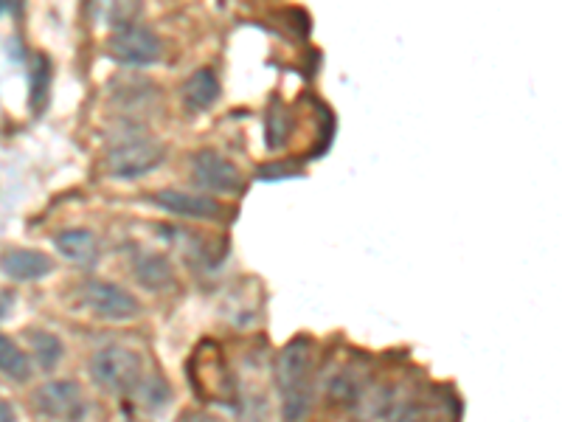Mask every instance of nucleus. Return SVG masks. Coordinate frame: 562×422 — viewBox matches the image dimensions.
I'll return each mask as SVG.
<instances>
[{"label": "nucleus", "mask_w": 562, "mask_h": 422, "mask_svg": "<svg viewBox=\"0 0 562 422\" xmlns=\"http://www.w3.org/2000/svg\"><path fill=\"white\" fill-rule=\"evenodd\" d=\"M31 372H34V366H31L29 355L17 347L9 335L0 332V375L15 380V383H26Z\"/></svg>", "instance_id": "nucleus-13"}, {"label": "nucleus", "mask_w": 562, "mask_h": 422, "mask_svg": "<svg viewBox=\"0 0 562 422\" xmlns=\"http://www.w3.org/2000/svg\"><path fill=\"white\" fill-rule=\"evenodd\" d=\"M391 422H428V411H425V406L408 403V406H402L400 411L394 414V420Z\"/></svg>", "instance_id": "nucleus-18"}, {"label": "nucleus", "mask_w": 562, "mask_h": 422, "mask_svg": "<svg viewBox=\"0 0 562 422\" xmlns=\"http://www.w3.org/2000/svg\"><path fill=\"white\" fill-rule=\"evenodd\" d=\"M34 403L45 417L60 422H82L85 420V397L74 380H54L45 383L40 392L34 394Z\"/></svg>", "instance_id": "nucleus-6"}, {"label": "nucleus", "mask_w": 562, "mask_h": 422, "mask_svg": "<svg viewBox=\"0 0 562 422\" xmlns=\"http://www.w3.org/2000/svg\"><path fill=\"white\" fill-rule=\"evenodd\" d=\"M0 422H17L15 420V408L9 406L6 400H0Z\"/></svg>", "instance_id": "nucleus-19"}, {"label": "nucleus", "mask_w": 562, "mask_h": 422, "mask_svg": "<svg viewBox=\"0 0 562 422\" xmlns=\"http://www.w3.org/2000/svg\"><path fill=\"white\" fill-rule=\"evenodd\" d=\"M82 302L99 318L107 321H130L141 313V304L130 290L104 282V279H90L82 287Z\"/></svg>", "instance_id": "nucleus-4"}, {"label": "nucleus", "mask_w": 562, "mask_h": 422, "mask_svg": "<svg viewBox=\"0 0 562 422\" xmlns=\"http://www.w3.org/2000/svg\"><path fill=\"white\" fill-rule=\"evenodd\" d=\"M107 51H110L113 60L144 68V65H155L161 60L163 46L155 31L144 29V26H124V29H116V34L110 37Z\"/></svg>", "instance_id": "nucleus-5"}, {"label": "nucleus", "mask_w": 562, "mask_h": 422, "mask_svg": "<svg viewBox=\"0 0 562 422\" xmlns=\"http://www.w3.org/2000/svg\"><path fill=\"white\" fill-rule=\"evenodd\" d=\"M290 116H287V110L279 105V102H273V107H270V113H267V147L270 150H276V147H281L284 141H287V136H290Z\"/></svg>", "instance_id": "nucleus-16"}, {"label": "nucleus", "mask_w": 562, "mask_h": 422, "mask_svg": "<svg viewBox=\"0 0 562 422\" xmlns=\"http://www.w3.org/2000/svg\"><path fill=\"white\" fill-rule=\"evenodd\" d=\"M192 175L203 189L220 192V195H237V192H242V186H245L237 166L214 150H203L194 155Z\"/></svg>", "instance_id": "nucleus-7"}, {"label": "nucleus", "mask_w": 562, "mask_h": 422, "mask_svg": "<svg viewBox=\"0 0 562 422\" xmlns=\"http://www.w3.org/2000/svg\"><path fill=\"white\" fill-rule=\"evenodd\" d=\"M3 9H6V0H0V15H3Z\"/></svg>", "instance_id": "nucleus-21"}, {"label": "nucleus", "mask_w": 562, "mask_h": 422, "mask_svg": "<svg viewBox=\"0 0 562 422\" xmlns=\"http://www.w3.org/2000/svg\"><path fill=\"white\" fill-rule=\"evenodd\" d=\"M54 248H57L68 262H74V265H93L96 257H99L96 237L90 234L88 228H68V231H60V234L54 237Z\"/></svg>", "instance_id": "nucleus-10"}, {"label": "nucleus", "mask_w": 562, "mask_h": 422, "mask_svg": "<svg viewBox=\"0 0 562 422\" xmlns=\"http://www.w3.org/2000/svg\"><path fill=\"white\" fill-rule=\"evenodd\" d=\"M312 338L298 335L287 347L281 349L276 363V380H279L281 406L284 420L301 422L307 417L312 403Z\"/></svg>", "instance_id": "nucleus-1"}, {"label": "nucleus", "mask_w": 562, "mask_h": 422, "mask_svg": "<svg viewBox=\"0 0 562 422\" xmlns=\"http://www.w3.org/2000/svg\"><path fill=\"white\" fill-rule=\"evenodd\" d=\"M90 377L99 389L107 392H133L144 377V358L135 349L104 347L90 358Z\"/></svg>", "instance_id": "nucleus-2"}, {"label": "nucleus", "mask_w": 562, "mask_h": 422, "mask_svg": "<svg viewBox=\"0 0 562 422\" xmlns=\"http://www.w3.org/2000/svg\"><path fill=\"white\" fill-rule=\"evenodd\" d=\"M133 273L135 279H138V285L147 287V290H155V293L175 285L172 262L163 257V254H141V257H135Z\"/></svg>", "instance_id": "nucleus-11"}, {"label": "nucleus", "mask_w": 562, "mask_h": 422, "mask_svg": "<svg viewBox=\"0 0 562 422\" xmlns=\"http://www.w3.org/2000/svg\"><path fill=\"white\" fill-rule=\"evenodd\" d=\"M163 161V144L158 138H124L119 144H113L110 152L104 155V169L113 175V178H124V181H133L141 178L152 169H158Z\"/></svg>", "instance_id": "nucleus-3"}, {"label": "nucleus", "mask_w": 562, "mask_h": 422, "mask_svg": "<svg viewBox=\"0 0 562 422\" xmlns=\"http://www.w3.org/2000/svg\"><path fill=\"white\" fill-rule=\"evenodd\" d=\"M220 99V79L211 68H200L194 71L186 85H183V102L189 110H208Z\"/></svg>", "instance_id": "nucleus-12"}, {"label": "nucleus", "mask_w": 562, "mask_h": 422, "mask_svg": "<svg viewBox=\"0 0 562 422\" xmlns=\"http://www.w3.org/2000/svg\"><path fill=\"white\" fill-rule=\"evenodd\" d=\"M180 422H214V420L206 417V414H192V411H186V414L180 417Z\"/></svg>", "instance_id": "nucleus-20"}, {"label": "nucleus", "mask_w": 562, "mask_h": 422, "mask_svg": "<svg viewBox=\"0 0 562 422\" xmlns=\"http://www.w3.org/2000/svg\"><path fill=\"white\" fill-rule=\"evenodd\" d=\"M141 12V0H107V20L124 29V26H133V20Z\"/></svg>", "instance_id": "nucleus-17"}, {"label": "nucleus", "mask_w": 562, "mask_h": 422, "mask_svg": "<svg viewBox=\"0 0 562 422\" xmlns=\"http://www.w3.org/2000/svg\"><path fill=\"white\" fill-rule=\"evenodd\" d=\"M51 60L45 54H34V62H31V110L34 113H43L45 105H48V93H51Z\"/></svg>", "instance_id": "nucleus-14"}, {"label": "nucleus", "mask_w": 562, "mask_h": 422, "mask_svg": "<svg viewBox=\"0 0 562 422\" xmlns=\"http://www.w3.org/2000/svg\"><path fill=\"white\" fill-rule=\"evenodd\" d=\"M31 344H34V358L40 363L43 372H54V366L62 361V341L57 335L43 330H31L29 332Z\"/></svg>", "instance_id": "nucleus-15"}, {"label": "nucleus", "mask_w": 562, "mask_h": 422, "mask_svg": "<svg viewBox=\"0 0 562 422\" xmlns=\"http://www.w3.org/2000/svg\"><path fill=\"white\" fill-rule=\"evenodd\" d=\"M155 203L163 211H172L178 217H192V220H220L222 211H225L214 197L189 195V192H178V189H163V192H158Z\"/></svg>", "instance_id": "nucleus-8"}, {"label": "nucleus", "mask_w": 562, "mask_h": 422, "mask_svg": "<svg viewBox=\"0 0 562 422\" xmlns=\"http://www.w3.org/2000/svg\"><path fill=\"white\" fill-rule=\"evenodd\" d=\"M0 271L15 282H37V279H45L48 273L54 271V262H51V257H45L43 251L12 248L0 257Z\"/></svg>", "instance_id": "nucleus-9"}]
</instances>
